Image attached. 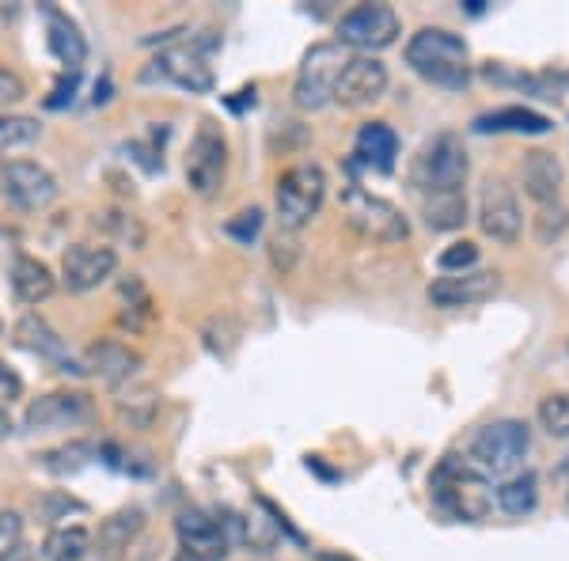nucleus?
I'll use <instances>...</instances> for the list:
<instances>
[{
  "label": "nucleus",
  "instance_id": "nucleus-24",
  "mask_svg": "<svg viewBox=\"0 0 569 561\" xmlns=\"http://www.w3.org/2000/svg\"><path fill=\"white\" fill-rule=\"evenodd\" d=\"M53 273L50 266L31 259V254H16L12 259V292L20 297V303H27V308H34V303L50 300L53 297Z\"/></svg>",
  "mask_w": 569,
  "mask_h": 561
},
{
  "label": "nucleus",
  "instance_id": "nucleus-37",
  "mask_svg": "<svg viewBox=\"0 0 569 561\" xmlns=\"http://www.w3.org/2000/svg\"><path fill=\"white\" fill-rule=\"evenodd\" d=\"M23 550V520L16 512H0V561L20 558Z\"/></svg>",
  "mask_w": 569,
  "mask_h": 561
},
{
  "label": "nucleus",
  "instance_id": "nucleus-26",
  "mask_svg": "<svg viewBox=\"0 0 569 561\" xmlns=\"http://www.w3.org/2000/svg\"><path fill=\"white\" fill-rule=\"evenodd\" d=\"M421 217L433 232H460L467 224V194H426L421 198Z\"/></svg>",
  "mask_w": 569,
  "mask_h": 561
},
{
  "label": "nucleus",
  "instance_id": "nucleus-38",
  "mask_svg": "<svg viewBox=\"0 0 569 561\" xmlns=\"http://www.w3.org/2000/svg\"><path fill=\"white\" fill-rule=\"evenodd\" d=\"M103 224L114 232L122 243H130L133 251H141V243H144V228L137 224L133 217H126V213H103Z\"/></svg>",
  "mask_w": 569,
  "mask_h": 561
},
{
  "label": "nucleus",
  "instance_id": "nucleus-1",
  "mask_svg": "<svg viewBox=\"0 0 569 561\" xmlns=\"http://www.w3.org/2000/svg\"><path fill=\"white\" fill-rule=\"evenodd\" d=\"M433 501L440 512H448L452 520L479 523L493 512V482L490 474H482L471 459L445 455L433 471Z\"/></svg>",
  "mask_w": 569,
  "mask_h": 561
},
{
  "label": "nucleus",
  "instance_id": "nucleus-17",
  "mask_svg": "<svg viewBox=\"0 0 569 561\" xmlns=\"http://www.w3.org/2000/svg\"><path fill=\"white\" fill-rule=\"evenodd\" d=\"M176 535H179L182 554H190L198 561H220L228 554V547H232L224 535V523H220V517H209V512H201V509L179 512Z\"/></svg>",
  "mask_w": 569,
  "mask_h": 561
},
{
  "label": "nucleus",
  "instance_id": "nucleus-14",
  "mask_svg": "<svg viewBox=\"0 0 569 561\" xmlns=\"http://www.w3.org/2000/svg\"><path fill=\"white\" fill-rule=\"evenodd\" d=\"M118 270L114 247H96V243H72L61 254V284L69 292H91L99 289L110 273Z\"/></svg>",
  "mask_w": 569,
  "mask_h": 561
},
{
  "label": "nucleus",
  "instance_id": "nucleus-25",
  "mask_svg": "<svg viewBox=\"0 0 569 561\" xmlns=\"http://www.w3.org/2000/svg\"><path fill=\"white\" fill-rule=\"evenodd\" d=\"M475 130L479 133H528V137H543L550 133V118L536 114L528 107H501L490 110V114L475 118Z\"/></svg>",
  "mask_w": 569,
  "mask_h": 561
},
{
  "label": "nucleus",
  "instance_id": "nucleus-28",
  "mask_svg": "<svg viewBox=\"0 0 569 561\" xmlns=\"http://www.w3.org/2000/svg\"><path fill=\"white\" fill-rule=\"evenodd\" d=\"M91 554V531L72 523V528H53L42 542L46 561H84Z\"/></svg>",
  "mask_w": 569,
  "mask_h": 561
},
{
  "label": "nucleus",
  "instance_id": "nucleus-33",
  "mask_svg": "<svg viewBox=\"0 0 569 561\" xmlns=\"http://www.w3.org/2000/svg\"><path fill=\"white\" fill-rule=\"evenodd\" d=\"M122 300H130V311L122 315V323L126 327H144L152 319V297H149V289H144V281L137 278V273H130V278L122 281Z\"/></svg>",
  "mask_w": 569,
  "mask_h": 561
},
{
  "label": "nucleus",
  "instance_id": "nucleus-22",
  "mask_svg": "<svg viewBox=\"0 0 569 561\" xmlns=\"http://www.w3.org/2000/svg\"><path fill=\"white\" fill-rule=\"evenodd\" d=\"M46 46H50L53 58L69 69H80L88 58V42H84V34H80V27L72 23L66 12H58V8H46Z\"/></svg>",
  "mask_w": 569,
  "mask_h": 561
},
{
  "label": "nucleus",
  "instance_id": "nucleus-27",
  "mask_svg": "<svg viewBox=\"0 0 569 561\" xmlns=\"http://www.w3.org/2000/svg\"><path fill=\"white\" fill-rule=\"evenodd\" d=\"M493 501H498V509L509 512V517H528V512H536V504H539V478L531 474V471L509 474L498 485Z\"/></svg>",
  "mask_w": 569,
  "mask_h": 561
},
{
  "label": "nucleus",
  "instance_id": "nucleus-19",
  "mask_svg": "<svg viewBox=\"0 0 569 561\" xmlns=\"http://www.w3.org/2000/svg\"><path fill=\"white\" fill-rule=\"evenodd\" d=\"M137 368H141V353L126 342H114V338H99V342H91L84 349V372L103 380L107 388L130 383L137 375Z\"/></svg>",
  "mask_w": 569,
  "mask_h": 561
},
{
  "label": "nucleus",
  "instance_id": "nucleus-31",
  "mask_svg": "<svg viewBox=\"0 0 569 561\" xmlns=\"http://www.w3.org/2000/svg\"><path fill=\"white\" fill-rule=\"evenodd\" d=\"M39 133H42L39 118H31V114H0V156L31 149V144L39 141Z\"/></svg>",
  "mask_w": 569,
  "mask_h": 561
},
{
  "label": "nucleus",
  "instance_id": "nucleus-6",
  "mask_svg": "<svg viewBox=\"0 0 569 561\" xmlns=\"http://www.w3.org/2000/svg\"><path fill=\"white\" fill-rule=\"evenodd\" d=\"M342 217L369 243H402L410 236V220L402 217V209L357 182L342 190Z\"/></svg>",
  "mask_w": 569,
  "mask_h": 561
},
{
  "label": "nucleus",
  "instance_id": "nucleus-10",
  "mask_svg": "<svg viewBox=\"0 0 569 561\" xmlns=\"http://www.w3.org/2000/svg\"><path fill=\"white\" fill-rule=\"evenodd\" d=\"M0 194L12 201L20 213H42L58 201L61 187L42 163L34 160H12L0 168Z\"/></svg>",
  "mask_w": 569,
  "mask_h": 561
},
{
  "label": "nucleus",
  "instance_id": "nucleus-42",
  "mask_svg": "<svg viewBox=\"0 0 569 561\" xmlns=\"http://www.w3.org/2000/svg\"><path fill=\"white\" fill-rule=\"evenodd\" d=\"M12 429V421H8V410H0V432H8Z\"/></svg>",
  "mask_w": 569,
  "mask_h": 561
},
{
  "label": "nucleus",
  "instance_id": "nucleus-35",
  "mask_svg": "<svg viewBox=\"0 0 569 561\" xmlns=\"http://www.w3.org/2000/svg\"><path fill=\"white\" fill-rule=\"evenodd\" d=\"M569 228V209L562 201H550V206H539L536 213V239L539 243H555V239H562Z\"/></svg>",
  "mask_w": 569,
  "mask_h": 561
},
{
  "label": "nucleus",
  "instance_id": "nucleus-4",
  "mask_svg": "<svg viewBox=\"0 0 569 561\" xmlns=\"http://www.w3.org/2000/svg\"><path fill=\"white\" fill-rule=\"evenodd\" d=\"M471 174V156H467L463 141L456 133H437L433 141L421 149L410 171V182L426 194H460Z\"/></svg>",
  "mask_w": 569,
  "mask_h": 561
},
{
  "label": "nucleus",
  "instance_id": "nucleus-15",
  "mask_svg": "<svg viewBox=\"0 0 569 561\" xmlns=\"http://www.w3.org/2000/svg\"><path fill=\"white\" fill-rule=\"evenodd\" d=\"M144 80H168V84H179L190 96H209L213 91V69L206 66L198 50L190 46H171L160 58L152 61V69L144 72Z\"/></svg>",
  "mask_w": 569,
  "mask_h": 561
},
{
  "label": "nucleus",
  "instance_id": "nucleus-34",
  "mask_svg": "<svg viewBox=\"0 0 569 561\" xmlns=\"http://www.w3.org/2000/svg\"><path fill=\"white\" fill-rule=\"evenodd\" d=\"M539 425H543L550 437H569V391L547 394L539 402Z\"/></svg>",
  "mask_w": 569,
  "mask_h": 561
},
{
  "label": "nucleus",
  "instance_id": "nucleus-39",
  "mask_svg": "<svg viewBox=\"0 0 569 561\" xmlns=\"http://www.w3.org/2000/svg\"><path fill=\"white\" fill-rule=\"evenodd\" d=\"M224 232L232 239H240V243H251V239L262 232V209H243V213H236V220L224 224Z\"/></svg>",
  "mask_w": 569,
  "mask_h": 561
},
{
  "label": "nucleus",
  "instance_id": "nucleus-2",
  "mask_svg": "<svg viewBox=\"0 0 569 561\" xmlns=\"http://www.w3.org/2000/svg\"><path fill=\"white\" fill-rule=\"evenodd\" d=\"M407 66L429 84L456 91L467 88V80H471V50L448 27H421L407 42Z\"/></svg>",
  "mask_w": 569,
  "mask_h": 561
},
{
  "label": "nucleus",
  "instance_id": "nucleus-12",
  "mask_svg": "<svg viewBox=\"0 0 569 561\" xmlns=\"http://www.w3.org/2000/svg\"><path fill=\"white\" fill-rule=\"evenodd\" d=\"M388 84H391L388 66L380 58H369V53H357V58H350V66L342 69V77H338L330 103L346 110H365L388 96Z\"/></svg>",
  "mask_w": 569,
  "mask_h": 561
},
{
  "label": "nucleus",
  "instance_id": "nucleus-41",
  "mask_svg": "<svg viewBox=\"0 0 569 561\" xmlns=\"http://www.w3.org/2000/svg\"><path fill=\"white\" fill-rule=\"evenodd\" d=\"M20 394H23V380L4 361H0V410L12 407V402L20 399Z\"/></svg>",
  "mask_w": 569,
  "mask_h": 561
},
{
  "label": "nucleus",
  "instance_id": "nucleus-13",
  "mask_svg": "<svg viewBox=\"0 0 569 561\" xmlns=\"http://www.w3.org/2000/svg\"><path fill=\"white\" fill-rule=\"evenodd\" d=\"M501 289V273L498 270H467V273H445L426 289V297L440 311H456V308H475V303L490 300Z\"/></svg>",
  "mask_w": 569,
  "mask_h": 561
},
{
  "label": "nucleus",
  "instance_id": "nucleus-16",
  "mask_svg": "<svg viewBox=\"0 0 569 561\" xmlns=\"http://www.w3.org/2000/svg\"><path fill=\"white\" fill-rule=\"evenodd\" d=\"M96 418V407L84 391H50L27 407V429H77Z\"/></svg>",
  "mask_w": 569,
  "mask_h": 561
},
{
  "label": "nucleus",
  "instance_id": "nucleus-11",
  "mask_svg": "<svg viewBox=\"0 0 569 561\" xmlns=\"http://www.w3.org/2000/svg\"><path fill=\"white\" fill-rule=\"evenodd\" d=\"M479 228L493 243H517L525 232V209H520L517 190L505 179H486L479 194Z\"/></svg>",
  "mask_w": 569,
  "mask_h": 561
},
{
  "label": "nucleus",
  "instance_id": "nucleus-3",
  "mask_svg": "<svg viewBox=\"0 0 569 561\" xmlns=\"http://www.w3.org/2000/svg\"><path fill=\"white\" fill-rule=\"evenodd\" d=\"M528 452H531V429L517 418L490 421L471 440V463L490 478L520 474Z\"/></svg>",
  "mask_w": 569,
  "mask_h": 561
},
{
  "label": "nucleus",
  "instance_id": "nucleus-32",
  "mask_svg": "<svg viewBox=\"0 0 569 561\" xmlns=\"http://www.w3.org/2000/svg\"><path fill=\"white\" fill-rule=\"evenodd\" d=\"M91 455H99L96 448L84 444V440H77V444H66V448H53V452H46L39 463L50 474H77L80 467L91 463Z\"/></svg>",
  "mask_w": 569,
  "mask_h": 561
},
{
  "label": "nucleus",
  "instance_id": "nucleus-40",
  "mask_svg": "<svg viewBox=\"0 0 569 561\" xmlns=\"http://www.w3.org/2000/svg\"><path fill=\"white\" fill-rule=\"evenodd\" d=\"M20 99H27V84H23V77L16 69H8V66H0V110L4 107H16Z\"/></svg>",
  "mask_w": 569,
  "mask_h": 561
},
{
  "label": "nucleus",
  "instance_id": "nucleus-5",
  "mask_svg": "<svg viewBox=\"0 0 569 561\" xmlns=\"http://www.w3.org/2000/svg\"><path fill=\"white\" fill-rule=\"evenodd\" d=\"M327 198V171L319 163H297L278 179L273 190V209H278L281 232H300L311 224V217L323 209Z\"/></svg>",
  "mask_w": 569,
  "mask_h": 561
},
{
  "label": "nucleus",
  "instance_id": "nucleus-8",
  "mask_svg": "<svg viewBox=\"0 0 569 561\" xmlns=\"http://www.w3.org/2000/svg\"><path fill=\"white\" fill-rule=\"evenodd\" d=\"M399 34H402V20L391 4H357L353 12H346L338 20V46L342 50H361L369 58L376 50L395 46Z\"/></svg>",
  "mask_w": 569,
  "mask_h": 561
},
{
  "label": "nucleus",
  "instance_id": "nucleus-20",
  "mask_svg": "<svg viewBox=\"0 0 569 561\" xmlns=\"http://www.w3.org/2000/svg\"><path fill=\"white\" fill-rule=\"evenodd\" d=\"M144 531V512L141 509H118L114 517H107L99 523V531L91 535V554H99L103 561H118L133 550V542Z\"/></svg>",
  "mask_w": 569,
  "mask_h": 561
},
{
  "label": "nucleus",
  "instance_id": "nucleus-7",
  "mask_svg": "<svg viewBox=\"0 0 569 561\" xmlns=\"http://www.w3.org/2000/svg\"><path fill=\"white\" fill-rule=\"evenodd\" d=\"M350 66V50H342L338 42H319L305 53L297 69V84H292V99L300 110H323L335 96V84L342 77V69Z\"/></svg>",
  "mask_w": 569,
  "mask_h": 561
},
{
  "label": "nucleus",
  "instance_id": "nucleus-43",
  "mask_svg": "<svg viewBox=\"0 0 569 561\" xmlns=\"http://www.w3.org/2000/svg\"><path fill=\"white\" fill-rule=\"evenodd\" d=\"M176 561H198V558H190V554H179Z\"/></svg>",
  "mask_w": 569,
  "mask_h": 561
},
{
  "label": "nucleus",
  "instance_id": "nucleus-30",
  "mask_svg": "<svg viewBox=\"0 0 569 561\" xmlns=\"http://www.w3.org/2000/svg\"><path fill=\"white\" fill-rule=\"evenodd\" d=\"M118 418H122V425L130 429H152L156 413H160V394L152 388H141L137 394H122V399L114 402Z\"/></svg>",
  "mask_w": 569,
  "mask_h": 561
},
{
  "label": "nucleus",
  "instance_id": "nucleus-9",
  "mask_svg": "<svg viewBox=\"0 0 569 561\" xmlns=\"http://www.w3.org/2000/svg\"><path fill=\"white\" fill-rule=\"evenodd\" d=\"M228 174V141L217 122H201L187 152V187L198 198H213Z\"/></svg>",
  "mask_w": 569,
  "mask_h": 561
},
{
  "label": "nucleus",
  "instance_id": "nucleus-29",
  "mask_svg": "<svg viewBox=\"0 0 569 561\" xmlns=\"http://www.w3.org/2000/svg\"><path fill=\"white\" fill-rule=\"evenodd\" d=\"M240 338H243L240 319L228 315V311H217V315H209L206 323H201V342H206L209 353L220 357V361H232Z\"/></svg>",
  "mask_w": 569,
  "mask_h": 561
},
{
  "label": "nucleus",
  "instance_id": "nucleus-21",
  "mask_svg": "<svg viewBox=\"0 0 569 561\" xmlns=\"http://www.w3.org/2000/svg\"><path fill=\"white\" fill-rule=\"evenodd\" d=\"M520 179H525V194L531 201H539V206H550V201H558V194H562V160H558L555 152H528L525 163H520Z\"/></svg>",
  "mask_w": 569,
  "mask_h": 561
},
{
  "label": "nucleus",
  "instance_id": "nucleus-36",
  "mask_svg": "<svg viewBox=\"0 0 569 561\" xmlns=\"http://www.w3.org/2000/svg\"><path fill=\"white\" fill-rule=\"evenodd\" d=\"M437 266L440 273H467L479 266V247L471 239H460V243H448L445 251L437 254Z\"/></svg>",
  "mask_w": 569,
  "mask_h": 561
},
{
  "label": "nucleus",
  "instance_id": "nucleus-23",
  "mask_svg": "<svg viewBox=\"0 0 569 561\" xmlns=\"http://www.w3.org/2000/svg\"><path fill=\"white\" fill-rule=\"evenodd\" d=\"M353 156L372 171H391L395 156H399V137H395V130L388 122H369V126L357 130Z\"/></svg>",
  "mask_w": 569,
  "mask_h": 561
},
{
  "label": "nucleus",
  "instance_id": "nucleus-18",
  "mask_svg": "<svg viewBox=\"0 0 569 561\" xmlns=\"http://www.w3.org/2000/svg\"><path fill=\"white\" fill-rule=\"evenodd\" d=\"M16 342L23 349H31V353H39L42 361H50L58 372H72V375H84V364L72 357V349L66 345V338L58 334L46 319H39L34 311H27V315L16 323Z\"/></svg>",
  "mask_w": 569,
  "mask_h": 561
}]
</instances>
